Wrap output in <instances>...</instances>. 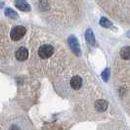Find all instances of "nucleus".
<instances>
[{
    "label": "nucleus",
    "instance_id": "f257e3e1",
    "mask_svg": "<svg viewBox=\"0 0 130 130\" xmlns=\"http://www.w3.org/2000/svg\"><path fill=\"white\" fill-rule=\"evenodd\" d=\"M26 27H24V26H17L11 30L10 37L14 41H18V40H20V39L26 34Z\"/></svg>",
    "mask_w": 130,
    "mask_h": 130
},
{
    "label": "nucleus",
    "instance_id": "f03ea898",
    "mask_svg": "<svg viewBox=\"0 0 130 130\" xmlns=\"http://www.w3.org/2000/svg\"><path fill=\"white\" fill-rule=\"evenodd\" d=\"M54 52V48L50 44H44V45L40 46L38 49V55L39 57L42 59H47L51 57Z\"/></svg>",
    "mask_w": 130,
    "mask_h": 130
},
{
    "label": "nucleus",
    "instance_id": "7ed1b4c3",
    "mask_svg": "<svg viewBox=\"0 0 130 130\" xmlns=\"http://www.w3.org/2000/svg\"><path fill=\"white\" fill-rule=\"evenodd\" d=\"M68 41H69V44H70V47L72 50V52L74 53L75 55L79 56L80 55V47H79V44H78L77 39L75 38L73 35H71L68 39Z\"/></svg>",
    "mask_w": 130,
    "mask_h": 130
},
{
    "label": "nucleus",
    "instance_id": "20e7f679",
    "mask_svg": "<svg viewBox=\"0 0 130 130\" xmlns=\"http://www.w3.org/2000/svg\"><path fill=\"white\" fill-rule=\"evenodd\" d=\"M16 58L19 61H26L28 58V51L25 47H21L16 52Z\"/></svg>",
    "mask_w": 130,
    "mask_h": 130
},
{
    "label": "nucleus",
    "instance_id": "39448f33",
    "mask_svg": "<svg viewBox=\"0 0 130 130\" xmlns=\"http://www.w3.org/2000/svg\"><path fill=\"white\" fill-rule=\"evenodd\" d=\"M15 4H16V7L20 9L21 11L27 12L30 10V6L27 4L26 0H15Z\"/></svg>",
    "mask_w": 130,
    "mask_h": 130
},
{
    "label": "nucleus",
    "instance_id": "423d86ee",
    "mask_svg": "<svg viewBox=\"0 0 130 130\" xmlns=\"http://www.w3.org/2000/svg\"><path fill=\"white\" fill-rule=\"evenodd\" d=\"M95 108L99 111H105L108 109V102L106 100H98L95 103Z\"/></svg>",
    "mask_w": 130,
    "mask_h": 130
},
{
    "label": "nucleus",
    "instance_id": "0eeeda50",
    "mask_svg": "<svg viewBox=\"0 0 130 130\" xmlns=\"http://www.w3.org/2000/svg\"><path fill=\"white\" fill-rule=\"evenodd\" d=\"M82 84V79L80 76H73L71 79V86H72L73 89H79L80 86Z\"/></svg>",
    "mask_w": 130,
    "mask_h": 130
},
{
    "label": "nucleus",
    "instance_id": "6e6552de",
    "mask_svg": "<svg viewBox=\"0 0 130 130\" xmlns=\"http://www.w3.org/2000/svg\"><path fill=\"white\" fill-rule=\"evenodd\" d=\"M85 37L87 42L90 44V45H95V37H94V33L92 31V29L88 28L85 32Z\"/></svg>",
    "mask_w": 130,
    "mask_h": 130
},
{
    "label": "nucleus",
    "instance_id": "1a4fd4ad",
    "mask_svg": "<svg viewBox=\"0 0 130 130\" xmlns=\"http://www.w3.org/2000/svg\"><path fill=\"white\" fill-rule=\"evenodd\" d=\"M120 56L123 60H129L130 59V47L125 46L120 50Z\"/></svg>",
    "mask_w": 130,
    "mask_h": 130
},
{
    "label": "nucleus",
    "instance_id": "9d476101",
    "mask_svg": "<svg viewBox=\"0 0 130 130\" xmlns=\"http://www.w3.org/2000/svg\"><path fill=\"white\" fill-rule=\"evenodd\" d=\"M5 15L8 18H11V19H17L18 18V14L16 13L14 10H12L11 8H7L5 10Z\"/></svg>",
    "mask_w": 130,
    "mask_h": 130
},
{
    "label": "nucleus",
    "instance_id": "9b49d317",
    "mask_svg": "<svg viewBox=\"0 0 130 130\" xmlns=\"http://www.w3.org/2000/svg\"><path fill=\"white\" fill-rule=\"evenodd\" d=\"M100 25L102 26H104V27H110V26H111V23L108 19L102 18L100 20Z\"/></svg>",
    "mask_w": 130,
    "mask_h": 130
},
{
    "label": "nucleus",
    "instance_id": "f8f14e48",
    "mask_svg": "<svg viewBox=\"0 0 130 130\" xmlns=\"http://www.w3.org/2000/svg\"><path fill=\"white\" fill-rule=\"evenodd\" d=\"M101 76H102V78H103V80H104V81H108V79H109V76H110V70H109V69L105 70L104 72H102Z\"/></svg>",
    "mask_w": 130,
    "mask_h": 130
},
{
    "label": "nucleus",
    "instance_id": "ddd939ff",
    "mask_svg": "<svg viewBox=\"0 0 130 130\" xmlns=\"http://www.w3.org/2000/svg\"><path fill=\"white\" fill-rule=\"evenodd\" d=\"M10 130H21V129H20L17 125H12L11 128H10Z\"/></svg>",
    "mask_w": 130,
    "mask_h": 130
},
{
    "label": "nucleus",
    "instance_id": "4468645a",
    "mask_svg": "<svg viewBox=\"0 0 130 130\" xmlns=\"http://www.w3.org/2000/svg\"><path fill=\"white\" fill-rule=\"evenodd\" d=\"M2 5H3V4H2V3H1V2H0V8H1V7H2Z\"/></svg>",
    "mask_w": 130,
    "mask_h": 130
}]
</instances>
